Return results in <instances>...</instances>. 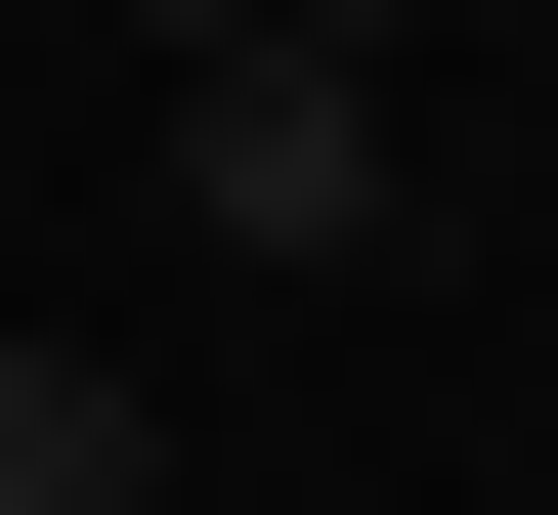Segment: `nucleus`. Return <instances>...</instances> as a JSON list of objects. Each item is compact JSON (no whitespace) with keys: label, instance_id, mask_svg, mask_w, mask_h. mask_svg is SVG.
I'll return each instance as SVG.
<instances>
[{"label":"nucleus","instance_id":"f257e3e1","mask_svg":"<svg viewBox=\"0 0 558 515\" xmlns=\"http://www.w3.org/2000/svg\"><path fill=\"white\" fill-rule=\"evenodd\" d=\"M172 216H215V258H429L387 44H172Z\"/></svg>","mask_w":558,"mask_h":515},{"label":"nucleus","instance_id":"f03ea898","mask_svg":"<svg viewBox=\"0 0 558 515\" xmlns=\"http://www.w3.org/2000/svg\"><path fill=\"white\" fill-rule=\"evenodd\" d=\"M0 515H172V387L130 344H0Z\"/></svg>","mask_w":558,"mask_h":515}]
</instances>
